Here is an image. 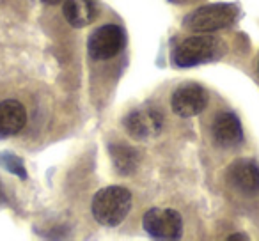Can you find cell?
Returning a JSON list of instances; mask_svg holds the SVG:
<instances>
[{"mask_svg":"<svg viewBox=\"0 0 259 241\" xmlns=\"http://www.w3.org/2000/svg\"><path fill=\"white\" fill-rule=\"evenodd\" d=\"M62 13L69 25L80 29L96 18V2L94 0H64Z\"/></svg>","mask_w":259,"mask_h":241,"instance_id":"8fae6325","label":"cell"},{"mask_svg":"<svg viewBox=\"0 0 259 241\" xmlns=\"http://www.w3.org/2000/svg\"><path fill=\"white\" fill-rule=\"evenodd\" d=\"M0 165L2 167H6L8 170H11L13 174H18L22 179H25L27 177V170H25V167H23V163H22V160L20 158H16V156H13V155H0Z\"/></svg>","mask_w":259,"mask_h":241,"instance_id":"4fadbf2b","label":"cell"},{"mask_svg":"<svg viewBox=\"0 0 259 241\" xmlns=\"http://www.w3.org/2000/svg\"><path fill=\"white\" fill-rule=\"evenodd\" d=\"M108 151H110L115 170L121 176H130V174L135 172L141 158H139V153L134 148H130V146L124 144H117V146H110Z\"/></svg>","mask_w":259,"mask_h":241,"instance_id":"7c38bea8","label":"cell"},{"mask_svg":"<svg viewBox=\"0 0 259 241\" xmlns=\"http://www.w3.org/2000/svg\"><path fill=\"white\" fill-rule=\"evenodd\" d=\"M41 2L48 6H55V4H59V2H62V0H41Z\"/></svg>","mask_w":259,"mask_h":241,"instance_id":"9a60e30c","label":"cell"},{"mask_svg":"<svg viewBox=\"0 0 259 241\" xmlns=\"http://www.w3.org/2000/svg\"><path fill=\"white\" fill-rule=\"evenodd\" d=\"M227 183L243 195L259 191V167L252 160H236L227 169Z\"/></svg>","mask_w":259,"mask_h":241,"instance_id":"ba28073f","label":"cell"},{"mask_svg":"<svg viewBox=\"0 0 259 241\" xmlns=\"http://www.w3.org/2000/svg\"><path fill=\"white\" fill-rule=\"evenodd\" d=\"M142 227L155 239H180L183 234V216L176 209L153 208L142 218Z\"/></svg>","mask_w":259,"mask_h":241,"instance_id":"277c9868","label":"cell"},{"mask_svg":"<svg viewBox=\"0 0 259 241\" xmlns=\"http://www.w3.org/2000/svg\"><path fill=\"white\" fill-rule=\"evenodd\" d=\"M126 131L137 140H146L162 131L163 115L156 108H135L132 110L122 121Z\"/></svg>","mask_w":259,"mask_h":241,"instance_id":"52a82bcc","label":"cell"},{"mask_svg":"<svg viewBox=\"0 0 259 241\" xmlns=\"http://www.w3.org/2000/svg\"><path fill=\"white\" fill-rule=\"evenodd\" d=\"M208 92L199 83H183L170 96L172 112L180 117H194L199 115L208 105Z\"/></svg>","mask_w":259,"mask_h":241,"instance_id":"8992f818","label":"cell"},{"mask_svg":"<svg viewBox=\"0 0 259 241\" xmlns=\"http://www.w3.org/2000/svg\"><path fill=\"white\" fill-rule=\"evenodd\" d=\"M93 216L105 227H115L126 218L132 209V194L122 186H108L100 190L93 199Z\"/></svg>","mask_w":259,"mask_h":241,"instance_id":"6da1fadb","label":"cell"},{"mask_svg":"<svg viewBox=\"0 0 259 241\" xmlns=\"http://www.w3.org/2000/svg\"><path fill=\"white\" fill-rule=\"evenodd\" d=\"M219 48V41L211 36L187 37L174 48L172 61L178 68H192V66L206 64L213 61Z\"/></svg>","mask_w":259,"mask_h":241,"instance_id":"3957f363","label":"cell"},{"mask_svg":"<svg viewBox=\"0 0 259 241\" xmlns=\"http://www.w3.org/2000/svg\"><path fill=\"white\" fill-rule=\"evenodd\" d=\"M27 124V112L20 101L8 100L0 103V137H11Z\"/></svg>","mask_w":259,"mask_h":241,"instance_id":"30bf717a","label":"cell"},{"mask_svg":"<svg viewBox=\"0 0 259 241\" xmlns=\"http://www.w3.org/2000/svg\"><path fill=\"white\" fill-rule=\"evenodd\" d=\"M229 239H248L247 234H233V236H229Z\"/></svg>","mask_w":259,"mask_h":241,"instance_id":"5bb4252c","label":"cell"},{"mask_svg":"<svg viewBox=\"0 0 259 241\" xmlns=\"http://www.w3.org/2000/svg\"><path fill=\"white\" fill-rule=\"evenodd\" d=\"M238 8L233 4H209L192 11L185 18V27L194 32H215L236 20Z\"/></svg>","mask_w":259,"mask_h":241,"instance_id":"7a4b0ae2","label":"cell"},{"mask_svg":"<svg viewBox=\"0 0 259 241\" xmlns=\"http://www.w3.org/2000/svg\"><path fill=\"white\" fill-rule=\"evenodd\" d=\"M213 138L222 148H233L243 142V128L233 112H222L215 117L211 126Z\"/></svg>","mask_w":259,"mask_h":241,"instance_id":"9c48e42d","label":"cell"},{"mask_svg":"<svg viewBox=\"0 0 259 241\" xmlns=\"http://www.w3.org/2000/svg\"><path fill=\"white\" fill-rule=\"evenodd\" d=\"M126 44V34L119 25H101L91 34L87 41L89 55L96 61H107L121 54Z\"/></svg>","mask_w":259,"mask_h":241,"instance_id":"5b68a950","label":"cell"}]
</instances>
